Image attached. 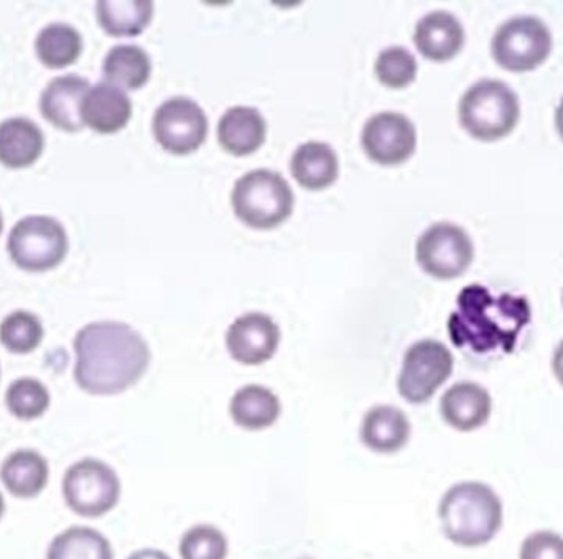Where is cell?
<instances>
[{
    "mask_svg": "<svg viewBox=\"0 0 563 559\" xmlns=\"http://www.w3.org/2000/svg\"><path fill=\"white\" fill-rule=\"evenodd\" d=\"M45 150L42 128L25 118L0 122V165L10 170L32 167Z\"/></svg>",
    "mask_w": 563,
    "mask_h": 559,
    "instance_id": "21",
    "label": "cell"
},
{
    "mask_svg": "<svg viewBox=\"0 0 563 559\" xmlns=\"http://www.w3.org/2000/svg\"><path fill=\"white\" fill-rule=\"evenodd\" d=\"M298 559H313V558H298Z\"/></svg>",
    "mask_w": 563,
    "mask_h": 559,
    "instance_id": "38",
    "label": "cell"
},
{
    "mask_svg": "<svg viewBox=\"0 0 563 559\" xmlns=\"http://www.w3.org/2000/svg\"><path fill=\"white\" fill-rule=\"evenodd\" d=\"M413 43L423 58L433 63L450 62L465 45V30L455 15L437 10L419 20Z\"/></svg>",
    "mask_w": 563,
    "mask_h": 559,
    "instance_id": "17",
    "label": "cell"
},
{
    "mask_svg": "<svg viewBox=\"0 0 563 559\" xmlns=\"http://www.w3.org/2000/svg\"><path fill=\"white\" fill-rule=\"evenodd\" d=\"M46 559H114L111 541L91 527H69L53 538Z\"/></svg>",
    "mask_w": 563,
    "mask_h": 559,
    "instance_id": "27",
    "label": "cell"
},
{
    "mask_svg": "<svg viewBox=\"0 0 563 559\" xmlns=\"http://www.w3.org/2000/svg\"><path fill=\"white\" fill-rule=\"evenodd\" d=\"M519 559H563V537L549 530L534 532L522 541Z\"/></svg>",
    "mask_w": 563,
    "mask_h": 559,
    "instance_id": "32",
    "label": "cell"
},
{
    "mask_svg": "<svg viewBox=\"0 0 563 559\" xmlns=\"http://www.w3.org/2000/svg\"><path fill=\"white\" fill-rule=\"evenodd\" d=\"M456 306L450 314V339L476 354L512 353L519 334L531 321V306L525 297H493L482 284L463 288Z\"/></svg>",
    "mask_w": 563,
    "mask_h": 559,
    "instance_id": "2",
    "label": "cell"
},
{
    "mask_svg": "<svg viewBox=\"0 0 563 559\" xmlns=\"http://www.w3.org/2000/svg\"><path fill=\"white\" fill-rule=\"evenodd\" d=\"M52 395L42 380L20 377L5 390L7 412L20 422H35L48 412Z\"/></svg>",
    "mask_w": 563,
    "mask_h": 559,
    "instance_id": "28",
    "label": "cell"
},
{
    "mask_svg": "<svg viewBox=\"0 0 563 559\" xmlns=\"http://www.w3.org/2000/svg\"><path fill=\"white\" fill-rule=\"evenodd\" d=\"M267 137V122L257 109L234 105L218 122V142L234 157L256 154Z\"/></svg>",
    "mask_w": 563,
    "mask_h": 559,
    "instance_id": "18",
    "label": "cell"
},
{
    "mask_svg": "<svg viewBox=\"0 0 563 559\" xmlns=\"http://www.w3.org/2000/svg\"><path fill=\"white\" fill-rule=\"evenodd\" d=\"M102 75L106 82L122 91H137L151 79V56L137 45L112 46L102 62Z\"/></svg>",
    "mask_w": 563,
    "mask_h": 559,
    "instance_id": "25",
    "label": "cell"
},
{
    "mask_svg": "<svg viewBox=\"0 0 563 559\" xmlns=\"http://www.w3.org/2000/svg\"><path fill=\"white\" fill-rule=\"evenodd\" d=\"M453 366L455 359L445 344L435 339L419 340L404 356L397 392L406 402L422 405L450 379Z\"/></svg>",
    "mask_w": 563,
    "mask_h": 559,
    "instance_id": "9",
    "label": "cell"
},
{
    "mask_svg": "<svg viewBox=\"0 0 563 559\" xmlns=\"http://www.w3.org/2000/svg\"><path fill=\"white\" fill-rule=\"evenodd\" d=\"M555 125H558L559 134L563 138V98L561 104H559L558 112H555Z\"/></svg>",
    "mask_w": 563,
    "mask_h": 559,
    "instance_id": "35",
    "label": "cell"
},
{
    "mask_svg": "<svg viewBox=\"0 0 563 559\" xmlns=\"http://www.w3.org/2000/svg\"><path fill=\"white\" fill-rule=\"evenodd\" d=\"M410 422L402 410L393 405H376L367 410L361 422L363 445L377 455H396L410 439Z\"/></svg>",
    "mask_w": 563,
    "mask_h": 559,
    "instance_id": "19",
    "label": "cell"
},
{
    "mask_svg": "<svg viewBox=\"0 0 563 559\" xmlns=\"http://www.w3.org/2000/svg\"><path fill=\"white\" fill-rule=\"evenodd\" d=\"M128 559H172L167 554L154 548H144V550L134 551Z\"/></svg>",
    "mask_w": 563,
    "mask_h": 559,
    "instance_id": "34",
    "label": "cell"
},
{
    "mask_svg": "<svg viewBox=\"0 0 563 559\" xmlns=\"http://www.w3.org/2000/svg\"><path fill=\"white\" fill-rule=\"evenodd\" d=\"M3 231V220H2V213H0V234H2Z\"/></svg>",
    "mask_w": 563,
    "mask_h": 559,
    "instance_id": "37",
    "label": "cell"
},
{
    "mask_svg": "<svg viewBox=\"0 0 563 559\" xmlns=\"http://www.w3.org/2000/svg\"><path fill=\"white\" fill-rule=\"evenodd\" d=\"M231 204L238 220L251 230L271 231L291 216L295 197L282 175L263 168L250 171L236 181Z\"/></svg>",
    "mask_w": 563,
    "mask_h": 559,
    "instance_id": "5",
    "label": "cell"
},
{
    "mask_svg": "<svg viewBox=\"0 0 563 559\" xmlns=\"http://www.w3.org/2000/svg\"><path fill=\"white\" fill-rule=\"evenodd\" d=\"M416 56L404 46H389L377 55L374 71L380 85L389 89H404L417 78Z\"/></svg>",
    "mask_w": 563,
    "mask_h": 559,
    "instance_id": "30",
    "label": "cell"
},
{
    "mask_svg": "<svg viewBox=\"0 0 563 559\" xmlns=\"http://www.w3.org/2000/svg\"><path fill=\"white\" fill-rule=\"evenodd\" d=\"M279 396L263 385L241 387L230 403V415L240 428L247 432H263L276 425L280 418Z\"/></svg>",
    "mask_w": 563,
    "mask_h": 559,
    "instance_id": "23",
    "label": "cell"
},
{
    "mask_svg": "<svg viewBox=\"0 0 563 559\" xmlns=\"http://www.w3.org/2000/svg\"><path fill=\"white\" fill-rule=\"evenodd\" d=\"M552 33L538 16H516L499 26L492 42L495 62L506 71H534L552 53Z\"/></svg>",
    "mask_w": 563,
    "mask_h": 559,
    "instance_id": "8",
    "label": "cell"
},
{
    "mask_svg": "<svg viewBox=\"0 0 563 559\" xmlns=\"http://www.w3.org/2000/svg\"><path fill=\"white\" fill-rule=\"evenodd\" d=\"M82 124L102 135L121 132L132 119V102L121 88L98 82L81 102Z\"/></svg>",
    "mask_w": 563,
    "mask_h": 559,
    "instance_id": "16",
    "label": "cell"
},
{
    "mask_svg": "<svg viewBox=\"0 0 563 559\" xmlns=\"http://www.w3.org/2000/svg\"><path fill=\"white\" fill-rule=\"evenodd\" d=\"M492 412V395L475 382L455 383L440 400L443 422L456 432L470 433L482 428L488 423Z\"/></svg>",
    "mask_w": 563,
    "mask_h": 559,
    "instance_id": "15",
    "label": "cell"
},
{
    "mask_svg": "<svg viewBox=\"0 0 563 559\" xmlns=\"http://www.w3.org/2000/svg\"><path fill=\"white\" fill-rule=\"evenodd\" d=\"M552 370H554L555 379L563 385V340L555 349L554 357H552Z\"/></svg>",
    "mask_w": 563,
    "mask_h": 559,
    "instance_id": "33",
    "label": "cell"
},
{
    "mask_svg": "<svg viewBox=\"0 0 563 559\" xmlns=\"http://www.w3.org/2000/svg\"><path fill=\"white\" fill-rule=\"evenodd\" d=\"M178 550L181 559H227L230 545L220 528L203 524L185 532Z\"/></svg>",
    "mask_w": 563,
    "mask_h": 559,
    "instance_id": "31",
    "label": "cell"
},
{
    "mask_svg": "<svg viewBox=\"0 0 563 559\" xmlns=\"http://www.w3.org/2000/svg\"><path fill=\"white\" fill-rule=\"evenodd\" d=\"M121 492L118 472L101 459H79L63 476V501L78 517H104L118 507Z\"/></svg>",
    "mask_w": 563,
    "mask_h": 559,
    "instance_id": "6",
    "label": "cell"
},
{
    "mask_svg": "<svg viewBox=\"0 0 563 559\" xmlns=\"http://www.w3.org/2000/svg\"><path fill=\"white\" fill-rule=\"evenodd\" d=\"M207 114L194 99L177 96L158 105L152 119V134L157 144L172 155L195 154L208 137Z\"/></svg>",
    "mask_w": 563,
    "mask_h": 559,
    "instance_id": "11",
    "label": "cell"
},
{
    "mask_svg": "<svg viewBox=\"0 0 563 559\" xmlns=\"http://www.w3.org/2000/svg\"><path fill=\"white\" fill-rule=\"evenodd\" d=\"M521 118L518 94L506 82L483 79L463 94L459 105L462 127L479 142H498L512 134Z\"/></svg>",
    "mask_w": 563,
    "mask_h": 559,
    "instance_id": "4",
    "label": "cell"
},
{
    "mask_svg": "<svg viewBox=\"0 0 563 559\" xmlns=\"http://www.w3.org/2000/svg\"><path fill=\"white\" fill-rule=\"evenodd\" d=\"M65 226L56 217L26 216L10 231L7 253L16 269L43 273L62 266L68 256Z\"/></svg>",
    "mask_w": 563,
    "mask_h": 559,
    "instance_id": "7",
    "label": "cell"
},
{
    "mask_svg": "<svg viewBox=\"0 0 563 559\" xmlns=\"http://www.w3.org/2000/svg\"><path fill=\"white\" fill-rule=\"evenodd\" d=\"M3 514H5V501H3V495L0 494V521H2Z\"/></svg>",
    "mask_w": 563,
    "mask_h": 559,
    "instance_id": "36",
    "label": "cell"
},
{
    "mask_svg": "<svg viewBox=\"0 0 563 559\" xmlns=\"http://www.w3.org/2000/svg\"><path fill=\"white\" fill-rule=\"evenodd\" d=\"M361 145L374 164L399 167L416 154V125L400 112H379L364 124Z\"/></svg>",
    "mask_w": 563,
    "mask_h": 559,
    "instance_id": "12",
    "label": "cell"
},
{
    "mask_svg": "<svg viewBox=\"0 0 563 559\" xmlns=\"http://www.w3.org/2000/svg\"><path fill=\"white\" fill-rule=\"evenodd\" d=\"M81 53V33L68 23H49L36 35L35 55L46 68H68L78 62Z\"/></svg>",
    "mask_w": 563,
    "mask_h": 559,
    "instance_id": "26",
    "label": "cell"
},
{
    "mask_svg": "<svg viewBox=\"0 0 563 559\" xmlns=\"http://www.w3.org/2000/svg\"><path fill=\"white\" fill-rule=\"evenodd\" d=\"M91 85L78 75L58 76L43 89L40 112L58 131L75 134L82 131L81 102Z\"/></svg>",
    "mask_w": 563,
    "mask_h": 559,
    "instance_id": "14",
    "label": "cell"
},
{
    "mask_svg": "<svg viewBox=\"0 0 563 559\" xmlns=\"http://www.w3.org/2000/svg\"><path fill=\"white\" fill-rule=\"evenodd\" d=\"M562 304H563V294H562Z\"/></svg>",
    "mask_w": 563,
    "mask_h": 559,
    "instance_id": "39",
    "label": "cell"
},
{
    "mask_svg": "<svg viewBox=\"0 0 563 559\" xmlns=\"http://www.w3.org/2000/svg\"><path fill=\"white\" fill-rule=\"evenodd\" d=\"M99 26L115 38L139 36L154 19L151 0H99L96 3Z\"/></svg>",
    "mask_w": 563,
    "mask_h": 559,
    "instance_id": "24",
    "label": "cell"
},
{
    "mask_svg": "<svg viewBox=\"0 0 563 559\" xmlns=\"http://www.w3.org/2000/svg\"><path fill=\"white\" fill-rule=\"evenodd\" d=\"M280 327L269 314L246 313L228 327V353L243 366H261L276 356L280 344Z\"/></svg>",
    "mask_w": 563,
    "mask_h": 559,
    "instance_id": "13",
    "label": "cell"
},
{
    "mask_svg": "<svg viewBox=\"0 0 563 559\" xmlns=\"http://www.w3.org/2000/svg\"><path fill=\"white\" fill-rule=\"evenodd\" d=\"M290 174L305 190H327L340 175L336 152L323 142L301 144L291 155Z\"/></svg>",
    "mask_w": 563,
    "mask_h": 559,
    "instance_id": "22",
    "label": "cell"
},
{
    "mask_svg": "<svg viewBox=\"0 0 563 559\" xmlns=\"http://www.w3.org/2000/svg\"><path fill=\"white\" fill-rule=\"evenodd\" d=\"M76 385L95 396L128 392L151 366V347L141 333L119 321H96L76 333Z\"/></svg>",
    "mask_w": 563,
    "mask_h": 559,
    "instance_id": "1",
    "label": "cell"
},
{
    "mask_svg": "<svg viewBox=\"0 0 563 559\" xmlns=\"http://www.w3.org/2000/svg\"><path fill=\"white\" fill-rule=\"evenodd\" d=\"M416 257L427 276L437 280H455L472 266L475 246L463 227L437 223L417 241Z\"/></svg>",
    "mask_w": 563,
    "mask_h": 559,
    "instance_id": "10",
    "label": "cell"
},
{
    "mask_svg": "<svg viewBox=\"0 0 563 559\" xmlns=\"http://www.w3.org/2000/svg\"><path fill=\"white\" fill-rule=\"evenodd\" d=\"M49 479V465L35 449H15L0 465V482L12 497H38Z\"/></svg>",
    "mask_w": 563,
    "mask_h": 559,
    "instance_id": "20",
    "label": "cell"
},
{
    "mask_svg": "<svg viewBox=\"0 0 563 559\" xmlns=\"http://www.w3.org/2000/svg\"><path fill=\"white\" fill-rule=\"evenodd\" d=\"M45 337V327L36 314L25 310L12 311L0 323V344L12 354L33 353Z\"/></svg>",
    "mask_w": 563,
    "mask_h": 559,
    "instance_id": "29",
    "label": "cell"
},
{
    "mask_svg": "<svg viewBox=\"0 0 563 559\" xmlns=\"http://www.w3.org/2000/svg\"><path fill=\"white\" fill-rule=\"evenodd\" d=\"M439 517L443 534L452 544L478 548L501 530L503 502L483 482H460L443 495Z\"/></svg>",
    "mask_w": 563,
    "mask_h": 559,
    "instance_id": "3",
    "label": "cell"
}]
</instances>
